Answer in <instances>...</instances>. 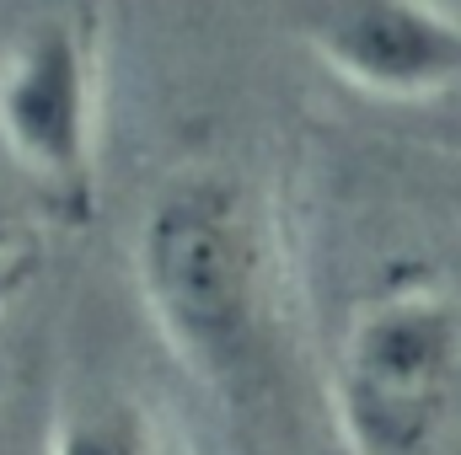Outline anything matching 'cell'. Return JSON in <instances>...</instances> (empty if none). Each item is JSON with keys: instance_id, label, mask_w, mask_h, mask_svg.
I'll list each match as a JSON object with an SVG mask.
<instances>
[{"instance_id": "cell-1", "label": "cell", "mask_w": 461, "mask_h": 455, "mask_svg": "<svg viewBox=\"0 0 461 455\" xmlns=\"http://www.w3.org/2000/svg\"><path fill=\"white\" fill-rule=\"evenodd\" d=\"M140 284L167 343L210 380L247 370L258 343V236L221 177L167 188L140 226Z\"/></svg>"}, {"instance_id": "cell-2", "label": "cell", "mask_w": 461, "mask_h": 455, "mask_svg": "<svg viewBox=\"0 0 461 455\" xmlns=\"http://www.w3.org/2000/svg\"><path fill=\"white\" fill-rule=\"evenodd\" d=\"M461 397V306L440 290L381 295L344 338L339 418L359 455H424Z\"/></svg>"}, {"instance_id": "cell-3", "label": "cell", "mask_w": 461, "mask_h": 455, "mask_svg": "<svg viewBox=\"0 0 461 455\" xmlns=\"http://www.w3.org/2000/svg\"><path fill=\"white\" fill-rule=\"evenodd\" d=\"M92 129L97 76L92 43L76 22L54 16L22 32L0 59V145L5 156L65 204L92 193Z\"/></svg>"}, {"instance_id": "cell-4", "label": "cell", "mask_w": 461, "mask_h": 455, "mask_svg": "<svg viewBox=\"0 0 461 455\" xmlns=\"http://www.w3.org/2000/svg\"><path fill=\"white\" fill-rule=\"evenodd\" d=\"M306 49L365 97L413 103L461 81V16L413 0H348L301 16Z\"/></svg>"}, {"instance_id": "cell-5", "label": "cell", "mask_w": 461, "mask_h": 455, "mask_svg": "<svg viewBox=\"0 0 461 455\" xmlns=\"http://www.w3.org/2000/svg\"><path fill=\"white\" fill-rule=\"evenodd\" d=\"M49 455H156V440L129 402H92L59 424Z\"/></svg>"}]
</instances>
